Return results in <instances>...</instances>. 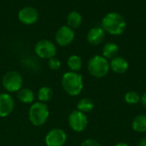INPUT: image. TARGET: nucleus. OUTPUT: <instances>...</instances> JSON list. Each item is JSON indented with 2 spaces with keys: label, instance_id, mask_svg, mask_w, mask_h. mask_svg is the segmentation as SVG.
Here are the masks:
<instances>
[{
  "label": "nucleus",
  "instance_id": "a878e982",
  "mask_svg": "<svg viewBox=\"0 0 146 146\" xmlns=\"http://www.w3.org/2000/svg\"><path fill=\"white\" fill-rule=\"evenodd\" d=\"M115 146H129L127 144H126V143H118V144H116Z\"/></svg>",
  "mask_w": 146,
  "mask_h": 146
},
{
  "label": "nucleus",
  "instance_id": "5701e85b",
  "mask_svg": "<svg viewBox=\"0 0 146 146\" xmlns=\"http://www.w3.org/2000/svg\"><path fill=\"white\" fill-rule=\"evenodd\" d=\"M81 146H100V145L98 141H96L92 139H88L82 142Z\"/></svg>",
  "mask_w": 146,
  "mask_h": 146
},
{
  "label": "nucleus",
  "instance_id": "0eeeda50",
  "mask_svg": "<svg viewBox=\"0 0 146 146\" xmlns=\"http://www.w3.org/2000/svg\"><path fill=\"white\" fill-rule=\"evenodd\" d=\"M35 52L41 59L54 58L56 52V48L54 43L50 40H43L38 41L35 46Z\"/></svg>",
  "mask_w": 146,
  "mask_h": 146
},
{
  "label": "nucleus",
  "instance_id": "39448f33",
  "mask_svg": "<svg viewBox=\"0 0 146 146\" xmlns=\"http://www.w3.org/2000/svg\"><path fill=\"white\" fill-rule=\"evenodd\" d=\"M22 85V77L15 71L5 73L3 77V86L9 92H18Z\"/></svg>",
  "mask_w": 146,
  "mask_h": 146
},
{
  "label": "nucleus",
  "instance_id": "412c9836",
  "mask_svg": "<svg viewBox=\"0 0 146 146\" xmlns=\"http://www.w3.org/2000/svg\"><path fill=\"white\" fill-rule=\"evenodd\" d=\"M125 102L127 103V104H130V105H135V104H138L139 102H140V96L135 92V91H129L127 92L126 95H125Z\"/></svg>",
  "mask_w": 146,
  "mask_h": 146
},
{
  "label": "nucleus",
  "instance_id": "4468645a",
  "mask_svg": "<svg viewBox=\"0 0 146 146\" xmlns=\"http://www.w3.org/2000/svg\"><path fill=\"white\" fill-rule=\"evenodd\" d=\"M133 129L137 133H146V115L139 114L136 116L132 123Z\"/></svg>",
  "mask_w": 146,
  "mask_h": 146
},
{
  "label": "nucleus",
  "instance_id": "2eb2a0df",
  "mask_svg": "<svg viewBox=\"0 0 146 146\" xmlns=\"http://www.w3.org/2000/svg\"><path fill=\"white\" fill-rule=\"evenodd\" d=\"M119 52V47L115 43L109 42L104 45L103 48V57L105 59H113L116 57L117 53Z\"/></svg>",
  "mask_w": 146,
  "mask_h": 146
},
{
  "label": "nucleus",
  "instance_id": "f03ea898",
  "mask_svg": "<svg viewBox=\"0 0 146 146\" xmlns=\"http://www.w3.org/2000/svg\"><path fill=\"white\" fill-rule=\"evenodd\" d=\"M62 86L69 96H78L83 89V79L77 72H66L62 78Z\"/></svg>",
  "mask_w": 146,
  "mask_h": 146
},
{
  "label": "nucleus",
  "instance_id": "9b49d317",
  "mask_svg": "<svg viewBox=\"0 0 146 146\" xmlns=\"http://www.w3.org/2000/svg\"><path fill=\"white\" fill-rule=\"evenodd\" d=\"M18 18L22 23L30 25L37 22L38 18V13L35 9L32 7H26L19 11Z\"/></svg>",
  "mask_w": 146,
  "mask_h": 146
},
{
  "label": "nucleus",
  "instance_id": "f3484780",
  "mask_svg": "<svg viewBox=\"0 0 146 146\" xmlns=\"http://www.w3.org/2000/svg\"><path fill=\"white\" fill-rule=\"evenodd\" d=\"M18 99L23 103H32L34 100V93L30 89H21L17 92Z\"/></svg>",
  "mask_w": 146,
  "mask_h": 146
},
{
  "label": "nucleus",
  "instance_id": "6e6552de",
  "mask_svg": "<svg viewBox=\"0 0 146 146\" xmlns=\"http://www.w3.org/2000/svg\"><path fill=\"white\" fill-rule=\"evenodd\" d=\"M67 140V135L62 129H53L48 133L45 137L47 146H62Z\"/></svg>",
  "mask_w": 146,
  "mask_h": 146
},
{
  "label": "nucleus",
  "instance_id": "dca6fc26",
  "mask_svg": "<svg viewBox=\"0 0 146 146\" xmlns=\"http://www.w3.org/2000/svg\"><path fill=\"white\" fill-rule=\"evenodd\" d=\"M67 22H68V26L69 28H71L72 29L73 28H78L82 22V16L79 12L72 11L68 15Z\"/></svg>",
  "mask_w": 146,
  "mask_h": 146
},
{
  "label": "nucleus",
  "instance_id": "393cba45",
  "mask_svg": "<svg viewBox=\"0 0 146 146\" xmlns=\"http://www.w3.org/2000/svg\"><path fill=\"white\" fill-rule=\"evenodd\" d=\"M138 146H146V137L139 140Z\"/></svg>",
  "mask_w": 146,
  "mask_h": 146
},
{
  "label": "nucleus",
  "instance_id": "9d476101",
  "mask_svg": "<svg viewBox=\"0 0 146 146\" xmlns=\"http://www.w3.org/2000/svg\"><path fill=\"white\" fill-rule=\"evenodd\" d=\"M15 102L13 97L6 93L0 94V117H6L14 109Z\"/></svg>",
  "mask_w": 146,
  "mask_h": 146
},
{
  "label": "nucleus",
  "instance_id": "f8f14e48",
  "mask_svg": "<svg viewBox=\"0 0 146 146\" xmlns=\"http://www.w3.org/2000/svg\"><path fill=\"white\" fill-rule=\"evenodd\" d=\"M105 38V31L102 28H92L89 30L86 39L87 41L92 46H98L101 44Z\"/></svg>",
  "mask_w": 146,
  "mask_h": 146
},
{
  "label": "nucleus",
  "instance_id": "4be33fe9",
  "mask_svg": "<svg viewBox=\"0 0 146 146\" xmlns=\"http://www.w3.org/2000/svg\"><path fill=\"white\" fill-rule=\"evenodd\" d=\"M48 65H49V67H50L51 70H53V71H57V70H59L60 67H61V61H60L58 59H56V58L54 57V58H51V59H49Z\"/></svg>",
  "mask_w": 146,
  "mask_h": 146
},
{
  "label": "nucleus",
  "instance_id": "aec40b11",
  "mask_svg": "<svg viewBox=\"0 0 146 146\" xmlns=\"http://www.w3.org/2000/svg\"><path fill=\"white\" fill-rule=\"evenodd\" d=\"M53 96V91L49 87H42L38 91V99L40 102H46L50 101Z\"/></svg>",
  "mask_w": 146,
  "mask_h": 146
},
{
  "label": "nucleus",
  "instance_id": "20e7f679",
  "mask_svg": "<svg viewBox=\"0 0 146 146\" xmlns=\"http://www.w3.org/2000/svg\"><path fill=\"white\" fill-rule=\"evenodd\" d=\"M48 107L43 102H36L33 104L29 109V120L35 126H43L49 118Z\"/></svg>",
  "mask_w": 146,
  "mask_h": 146
},
{
  "label": "nucleus",
  "instance_id": "6ab92c4d",
  "mask_svg": "<svg viewBox=\"0 0 146 146\" xmlns=\"http://www.w3.org/2000/svg\"><path fill=\"white\" fill-rule=\"evenodd\" d=\"M68 65L71 70V71L77 72L80 71L82 67V59L80 57L77 55H72L68 59Z\"/></svg>",
  "mask_w": 146,
  "mask_h": 146
},
{
  "label": "nucleus",
  "instance_id": "7ed1b4c3",
  "mask_svg": "<svg viewBox=\"0 0 146 146\" xmlns=\"http://www.w3.org/2000/svg\"><path fill=\"white\" fill-rule=\"evenodd\" d=\"M87 69L92 77L96 78H102L109 73L110 68L107 59L103 56L96 55L89 60Z\"/></svg>",
  "mask_w": 146,
  "mask_h": 146
},
{
  "label": "nucleus",
  "instance_id": "1a4fd4ad",
  "mask_svg": "<svg viewBox=\"0 0 146 146\" xmlns=\"http://www.w3.org/2000/svg\"><path fill=\"white\" fill-rule=\"evenodd\" d=\"M74 39V32L68 26L61 27L56 34V40L58 45L67 46L72 43Z\"/></svg>",
  "mask_w": 146,
  "mask_h": 146
},
{
  "label": "nucleus",
  "instance_id": "b1692460",
  "mask_svg": "<svg viewBox=\"0 0 146 146\" xmlns=\"http://www.w3.org/2000/svg\"><path fill=\"white\" fill-rule=\"evenodd\" d=\"M140 101H141V103H142V105L145 107L146 108V92L141 96V99H140Z\"/></svg>",
  "mask_w": 146,
  "mask_h": 146
},
{
  "label": "nucleus",
  "instance_id": "a211bd4d",
  "mask_svg": "<svg viewBox=\"0 0 146 146\" xmlns=\"http://www.w3.org/2000/svg\"><path fill=\"white\" fill-rule=\"evenodd\" d=\"M77 108L80 112L86 114L91 112L94 108V102L89 98H83L80 100L77 104Z\"/></svg>",
  "mask_w": 146,
  "mask_h": 146
},
{
  "label": "nucleus",
  "instance_id": "f257e3e1",
  "mask_svg": "<svg viewBox=\"0 0 146 146\" xmlns=\"http://www.w3.org/2000/svg\"><path fill=\"white\" fill-rule=\"evenodd\" d=\"M103 29L112 35L121 34L126 28L127 22L125 18L116 12H111L107 14L102 20Z\"/></svg>",
  "mask_w": 146,
  "mask_h": 146
},
{
  "label": "nucleus",
  "instance_id": "ddd939ff",
  "mask_svg": "<svg viewBox=\"0 0 146 146\" xmlns=\"http://www.w3.org/2000/svg\"><path fill=\"white\" fill-rule=\"evenodd\" d=\"M128 62L127 60L121 56H116L111 59L110 62V68L117 74H123L128 69Z\"/></svg>",
  "mask_w": 146,
  "mask_h": 146
},
{
  "label": "nucleus",
  "instance_id": "423d86ee",
  "mask_svg": "<svg viewBox=\"0 0 146 146\" xmlns=\"http://www.w3.org/2000/svg\"><path fill=\"white\" fill-rule=\"evenodd\" d=\"M87 123L88 120L86 114L81 113L79 110H74L69 114L68 124L74 132L81 133L86 129Z\"/></svg>",
  "mask_w": 146,
  "mask_h": 146
}]
</instances>
